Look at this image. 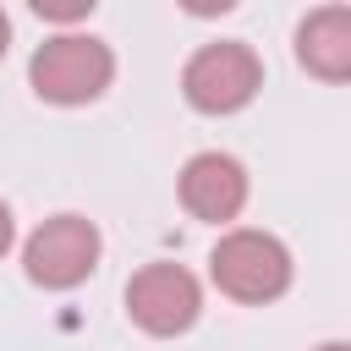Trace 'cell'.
<instances>
[{
  "instance_id": "cell-1",
  "label": "cell",
  "mask_w": 351,
  "mask_h": 351,
  "mask_svg": "<svg viewBox=\"0 0 351 351\" xmlns=\"http://www.w3.org/2000/svg\"><path fill=\"white\" fill-rule=\"evenodd\" d=\"M27 77H33V93L49 104H88L110 88L115 55H110V44H99L88 33H55L33 49Z\"/></svg>"
},
{
  "instance_id": "cell-4",
  "label": "cell",
  "mask_w": 351,
  "mask_h": 351,
  "mask_svg": "<svg viewBox=\"0 0 351 351\" xmlns=\"http://www.w3.org/2000/svg\"><path fill=\"white\" fill-rule=\"evenodd\" d=\"M22 269H27V280L44 285V291H71V285H82V280L99 269V230H93V219H82V214H55V219H44V225L27 236V247H22Z\"/></svg>"
},
{
  "instance_id": "cell-2",
  "label": "cell",
  "mask_w": 351,
  "mask_h": 351,
  "mask_svg": "<svg viewBox=\"0 0 351 351\" xmlns=\"http://www.w3.org/2000/svg\"><path fill=\"white\" fill-rule=\"evenodd\" d=\"M208 274L236 302H274L291 285V252L269 230H230L208 252Z\"/></svg>"
},
{
  "instance_id": "cell-10",
  "label": "cell",
  "mask_w": 351,
  "mask_h": 351,
  "mask_svg": "<svg viewBox=\"0 0 351 351\" xmlns=\"http://www.w3.org/2000/svg\"><path fill=\"white\" fill-rule=\"evenodd\" d=\"M5 44H11V22H5V11H0V55H5Z\"/></svg>"
},
{
  "instance_id": "cell-6",
  "label": "cell",
  "mask_w": 351,
  "mask_h": 351,
  "mask_svg": "<svg viewBox=\"0 0 351 351\" xmlns=\"http://www.w3.org/2000/svg\"><path fill=\"white\" fill-rule=\"evenodd\" d=\"M181 203H186V214L225 225L247 203V170L230 154H192L181 165Z\"/></svg>"
},
{
  "instance_id": "cell-3",
  "label": "cell",
  "mask_w": 351,
  "mask_h": 351,
  "mask_svg": "<svg viewBox=\"0 0 351 351\" xmlns=\"http://www.w3.org/2000/svg\"><path fill=\"white\" fill-rule=\"evenodd\" d=\"M258 88H263V60H258L247 44H236V38L203 44V49L186 60V71H181V93H186V104L203 110V115H230V110L252 104Z\"/></svg>"
},
{
  "instance_id": "cell-8",
  "label": "cell",
  "mask_w": 351,
  "mask_h": 351,
  "mask_svg": "<svg viewBox=\"0 0 351 351\" xmlns=\"http://www.w3.org/2000/svg\"><path fill=\"white\" fill-rule=\"evenodd\" d=\"M33 11L49 16V22H77V16L93 11V0H33Z\"/></svg>"
},
{
  "instance_id": "cell-5",
  "label": "cell",
  "mask_w": 351,
  "mask_h": 351,
  "mask_svg": "<svg viewBox=\"0 0 351 351\" xmlns=\"http://www.w3.org/2000/svg\"><path fill=\"white\" fill-rule=\"evenodd\" d=\"M126 313H132L137 329H148L159 340L165 335H186L197 324V313H203V291L181 263H148L126 285Z\"/></svg>"
},
{
  "instance_id": "cell-11",
  "label": "cell",
  "mask_w": 351,
  "mask_h": 351,
  "mask_svg": "<svg viewBox=\"0 0 351 351\" xmlns=\"http://www.w3.org/2000/svg\"><path fill=\"white\" fill-rule=\"evenodd\" d=\"M318 351H351V346H346V340H324Z\"/></svg>"
},
{
  "instance_id": "cell-7",
  "label": "cell",
  "mask_w": 351,
  "mask_h": 351,
  "mask_svg": "<svg viewBox=\"0 0 351 351\" xmlns=\"http://www.w3.org/2000/svg\"><path fill=\"white\" fill-rule=\"evenodd\" d=\"M296 60L324 82H346L351 77V11L346 5L307 11L296 27Z\"/></svg>"
},
{
  "instance_id": "cell-9",
  "label": "cell",
  "mask_w": 351,
  "mask_h": 351,
  "mask_svg": "<svg viewBox=\"0 0 351 351\" xmlns=\"http://www.w3.org/2000/svg\"><path fill=\"white\" fill-rule=\"evenodd\" d=\"M11 236H16V225H11V208L0 203V258H5V247H11Z\"/></svg>"
}]
</instances>
